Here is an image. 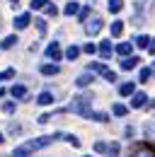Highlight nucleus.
Here are the masks:
<instances>
[{
    "label": "nucleus",
    "instance_id": "1",
    "mask_svg": "<svg viewBox=\"0 0 155 157\" xmlns=\"http://www.w3.org/2000/svg\"><path fill=\"white\" fill-rule=\"evenodd\" d=\"M54 140H56V136H41V138H34V140H27V143H22V145H17V147L12 150V157H29L32 152H37L41 147L51 145Z\"/></svg>",
    "mask_w": 155,
    "mask_h": 157
},
{
    "label": "nucleus",
    "instance_id": "2",
    "mask_svg": "<svg viewBox=\"0 0 155 157\" xmlns=\"http://www.w3.org/2000/svg\"><path fill=\"white\" fill-rule=\"evenodd\" d=\"M66 111L80 114L82 118H90V114H92V94H78V97L66 106Z\"/></svg>",
    "mask_w": 155,
    "mask_h": 157
},
{
    "label": "nucleus",
    "instance_id": "3",
    "mask_svg": "<svg viewBox=\"0 0 155 157\" xmlns=\"http://www.w3.org/2000/svg\"><path fill=\"white\" fill-rule=\"evenodd\" d=\"M102 24H104V22H102L99 15H90L87 22H85V34H87V36H97V34L102 32Z\"/></svg>",
    "mask_w": 155,
    "mask_h": 157
},
{
    "label": "nucleus",
    "instance_id": "4",
    "mask_svg": "<svg viewBox=\"0 0 155 157\" xmlns=\"http://www.w3.org/2000/svg\"><path fill=\"white\" fill-rule=\"evenodd\" d=\"M44 53H46V58H49V60H61V58H63V53H61V44H58V41H51V44L46 46Z\"/></svg>",
    "mask_w": 155,
    "mask_h": 157
},
{
    "label": "nucleus",
    "instance_id": "5",
    "mask_svg": "<svg viewBox=\"0 0 155 157\" xmlns=\"http://www.w3.org/2000/svg\"><path fill=\"white\" fill-rule=\"evenodd\" d=\"M131 157H155V150L150 145H133Z\"/></svg>",
    "mask_w": 155,
    "mask_h": 157
},
{
    "label": "nucleus",
    "instance_id": "6",
    "mask_svg": "<svg viewBox=\"0 0 155 157\" xmlns=\"http://www.w3.org/2000/svg\"><path fill=\"white\" fill-rule=\"evenodd\" d=\"M56 101V97H54V92H49V90H44V92H39V97H37V104L39 106H51Z\"/></svg>",
    "mask_w": 155,
    "mask_h": 157
},
{
    "label": "nucleus",
    "instance_id": "7",
    "mask_svg": "<svg viewBox=\"0 0 155 157\" xmlns=\"http://www.w3.org/2000/svg\"><path fill=\"white\" fill-rule=\"evenodd\" d=\"M141 106H148V94L145 92H136L131 97V109H141Z\"/></svg>",
    "mask_w": 155,
    "mask_h": 157
},
{
    "label": "nucleus",
    "instance_id": "8",
    "mask_svg": "<svg viewBox=\"0 0 155 157\" xmlns=\"http://www.w3.org/2000/svg\"><path fill=\"white\" fill-rule=\"evenodd\" d=\"M29 22H32V15H29V12H22V15H17V17H15V22H12V24H15V29H27V27H29Z\"/></svg>",
    "mask_w": 155,
    "mask_h": 157
},
{
    "label": "nucleus",
    "instance_id": "9",
    "mask_svg": "<svg viewBox=\"0 0 155 157\" xmlns=\"http://www.w3.org/2000/svg\"><path fill=\"white\" fill-rule=\"evenodd\" d=\"M112 51H114V48H112V41H102V44L97 46V53L102 56V60H109V58H112Z\"/></svg>",
    "mask_w": 155,
    "mask_h": 157
},
{
    "label": "nucleus",
    "instance_id": "10",
    "mask_svg": "<svg viewBox=\"0 0 155 157\" xmlns=\"http://www.w3.org/2000/svg\"><path fill=\"white\" fill-rule=\"evenodd\" d=\"M58 70H61V68H58L56 63H41V65H39V73H41V75H58Z\"/></svg>",
    "mask_w": 155,
    "mask_h": 157
},
{
    "label": "nucleus",
    "instance_id": "11",
    "mask_svg": "<svg viewBox=\"0 0 155 157\" xmlns=\"http://www.w3.org/2000/svg\"><path fill=\"white\" fill-rule=\"evenodd\" d=\"M119 94H121V97H133L136 94V82H124V85L119 87Z\"/></svg>",
    "mask_w": 155,
    "mask_h": 157
},
{
    "label": "nucleus",
    "instance_id": "12",
    "mask_svg": "<svg viewBox=\"0 0 155 157\" xmlns=\"http://www.w3.org/2000/svg\"><path fill=\"white\" fill-rule=\"evenodd\" d=\"M56 136V140H66V143H70L73 147H80V140H78L73 133H54Z\"/></svg>",
    "mask_w": 155,
    "mask_h": 157
},
{
    "label": "nucleus",
    "instance_id": "13",
    "mask_svg": "<svg viewBox=\"0 0 155 157\" xmlns=\"http://www.w3.org/2000/svg\"><path fill=\"white\" fill-rule=\"evenodd\" d=\"M131 48H133V46H131L129 41H121V44H116V53H119L121 58H129V56H131Z\"/></svg>",
    "mask_w": 155,
    "mask_h": 157
},
{
    "label": "nucleus",
    "instance_id": "14",
    "mask_svg": "<svg viewBox=\"0 0 155 157\" xmlns=\"http://www.w3.org/2000/svg\"><path fill=\"white\" fill-rule=\"evenodd\" d=\"M92 80H95V78H92V73H82V75H78L75 85L82 90V87H90V85H92Z\"/></svg>",
    "mask_w": 155,
    "mask_h": 157
},
{
    "label": "nucleus",
    "instance_id": "15",
    "mask_svg": "<svg viewBox=\"0 0 155 157\" xmlns=\"http://www.w3.org/2000/svg\"><path fill=\"white\" fill-rule=\"evenodd\" d=\"M82 7H80V2H75V0H70L66 7H63V15H68V17H73V15H78Z\"/></svg>",
    "mask_w": 155,
    "mask_h": 157
},
{
    "label": "nucleus",
    "instance_id": "16",
    "mask_svg": "<svg viewBox=\"0 0 155 157\" xmlns=\"http://www.w3.org/2000/svg\"><path fill=\"white\" fill-rule=\"evenodd\" d=\"M148 44H150L148 34H136L133 36V46H138V48H148Z\"/></svg>",
    "mask_w": 155,
    "mask_h": 157
},
{
    "label": "nucleus",
    "instance_id": "17",
    "mask_svg": "<svg viewBox=\"0 0 155 157\" xmlns=\"http://www.w3.org/2000/svg\"><path fill=\"white\" fill-rule=\"evenodd\" d=\"M119 65H121V70H133L136 65H138V58H136V56H129V58L119 60Z\"/></svg>",
    "mask_w": 155,
    "mask_h": 157
},
{
    "label": "nucleus",
    "instance_id": "18",
    "mask_svg": "<svg viewBox=\"0 0 155 157\" xmlns=\"http://www.w3.org/2000/svg\"><path fill=\"white\" fill-rule=\"evenodd\" d=\"M15 44H17V34H10V36H5V39L0 41V48H2V51H7V48H12Z\"/></svg>",
    "mask_w": 155,
    "mask_h": 157
},
{
    "label": "nucleus",
    "instance_id": "19",
    "mask_svg": "<svg viewBox=\"0 0 155 157\" xmlns=\"http://www.w3.org/2000/svg\"><path fill=\"white\" fill-rule=\"evenodd\" d=\"M10 94L15 99H22V97H27V87H24V85H15V87L10 90Z\"/></svg>",
    "mask_w": 155,
    "mask_h": 157
},
{
    "label": "nucleus",
    "instance_id": "20",
    "mask_svg": "<svg viewBox=\"0 0 155 157\" xmlns=\"http://www.w3.org/2000/svg\"><path fill=\"white\" fill-rule=\"evenodd\" d=\"M143 133L148 140H155V121H148L145 126H143Z\"/></svg>",
    "mask_w": 155,
    "mask_h": 157
},
{
    "label": "nucleus",
    "instance_id": "21",
    "mask_svg": "<svg viewBox=\"0 0 155 157\" xmlns=\"http://www.w3.org/2000/svg\"><path fill=\"white\" fill-rule=\"evenodd\" d=\"M78 56H80V48L78 46H68L66 48V60H75Z\"/></svg>",
    "mask_w": 155,
    "mask_h": 157
},
{
    "label": "nucleus",
    "instance_id": "22",
    "mask_svg": "<svg viewBox=\"0 0 155 157\" xmlns=\"http://www.w3.org/2000/svg\"><path fill=\"white\" fill-rule=\"evenodd\" d=\"M90 118H92V121H99V123H107V121H109V114H104V111H92Z\"/></svg>",
    "mask_w": 155,
    "mask_h": 157
},
{
    "label": "nucleus",
    "instance_id": "23",
    "mask_svg": "<svg viewBox=\"0 0 155 157\" xmlns=\"http://www.w3.org/2000/svg\"><path fill=\"white\" fill-rule=\"evenodd\" d=\"M112 114H114V116H126L129 109H126L124 104H114V106H112Z\"/></svg>",
    "mask_w": 155,
    "mask_h": 157
},
{
    "label": "nucleus",
    "instance_id": "24",
    "mask_svg": "<svg viewBox=\"0 0 155 157\" xmlns=\"http://www.w3.org/2000/svg\"><path fill=\"white\" fill-rule=\"evenodd\" d=\"M90 70H92V73H99V75H104V73H107V65H104V63H90Z\"/></svg>",
    "mask_w": 155,
    "mask_h": 157
},
{
    "label": "nucleus",
    "instance_id": "25",
    "mask_svg": "<svg viewBox=\"0 0 155 157\" xmlns=\"http://www.w3.org/2000/svg\"><path fill=\"white\" fill-rule=\"evenodd\" d=\"M95 152H102V155H109V145H107V143H102V140H97V143H95Z\"/></svg>",
    "mask_w": 155,
    "mask_h": 157
},
{
    "label": "nucleus",
    "instance_id": "26",
    "mask_svg": "<svg viewBox=\"0 0 155 157\" xmlns=\"http://www.w3.org/2000/svg\"><path fill=\"white\" fill-rule=\"evenodd\" d=\"M49 2H51V0H32V2H29V7H32V10H44Z\"/></svg>",
    "mask_w": 155,
    "mask_h": 157
},
{
    "label": "nucleus",
    "instance_id": "27",
    "mask_svg": "<svg viewBox=\"0 0 155 157\" xmlns=\"http://www.w3.org/2000/svg\"><path fill=\"white\" fill-rule=\"evenodd\" d=\"M150 75H153V70H150V68H141L138 80H141V82H148V80H150Z\"/></svg>",
    "mask_w": 155,
    "mask_h": 157
},
{
    "label": "nucleus",
    "instance_id": "28",
    "mask_svg": "<svg viewBox=\"0 0 155 157\" xmlns=\"http://www.w3.org/2000/svg\"><path fill=\"white\" fill-rule=\"evenodd\" d=\"M15 78V68H7V70H0V82H5V80H12Z\"/></svg>",
    "mask_w": 155,
    "mask_h": 157
},
{
    "label": "nucleus",
    "instance_id": "29",
    "mask_svg": "<svg viewBox=\"0 0 155 157\" xmlns=\"http://www.w3.org/2000/svg\"><path fill=\"white\" fill-rule=\"evenodd\" d=\"M121 32H124V22H112V36H119V34H121Z\"/></svg>",
    "mask_w": 155,
    "mask_h": 157
},
{
    "label": "nucleus",
    "instance_id": "30",
    "mask_svg": "<svg viewBox=\"0 0 155 157\" xmlns=\"http://www.w3.org/2000/svg\"><path fill=\"white\" fill-rule=\"evenodd\" d=\"M121 5H124V2H121V0H109V12H119V10H121Z\"/></svg>",
    "mask_w": 155,
    "mask_h": 157
},
{
    "label": "nucleus",
    "instance_id": "31",
    "mask_svg": "<svg viewBox=\"0 0 155 157\" xmlns=\"http://www.w3.org/2000/svg\"><path fill=\"white\" fill-rule=\"evenodd\" d=\"M87 17H90V7H82V10L78 12V20H80L82 24H85V22H87Z\"/></svg>",
    "mask_w": 155,
    "mask_h": 157
},
{
    "label": "nucleus",
    "instance_id": "32",
    "mask_svg": "<svg viewBox=\"0 0 155 157\" xmlns=\"http://www.w3.org/2000/svg\"><path fill=\"white\" fill-rule=\"evenodd\" d=\"M44 12H46V15H49V17H54V15H56L58 10H56V5H54V2H49V5H46V7H44Z\"/></svg>",
    "mask_w": 155,
    "mask_h": 157
},
{
    "label": "nucleus",
    "instance_id": "33",
    "mask_svg": "<svg viewBox=\"0 0 155 157\" xmlns=\"http://www.w3.org/2000/svg\"><path fill=\"white\" fill-rule=\"evenodd\" d=\"M119 155V143H112L109 145V157H116Z\"/></svg>",
    "mask_w": 155,
    "mask_h": 157
},
{
    "label": "nucleus",
    "instance_id": "34",
    "mask_svg": "<svg viewBox=\"0 0 155 157\" xmlns=\"http://www.w3.org/2000/svg\"><path fill=\"white\" fill-rule=\"evenodd\" d=\"M82 51H85V53H97V46H95V44H85Z\"/></svg>",
    "mask_w": 155,
    "mask_h": 157
},
{
    "label": "nucleus",
    "instance_id": "35",
    "mask_svg": "<svg viewBox=\"0 0 155 157\" xmlns=\"http://www.w3.org/2000/svg\"><path fill=\"white\" fill-rule=\"evenodd\" d=\"M104 80H107V82H116V73L107 70V73H104Z\"/></svg>",
    "mask_w": 155,
    "mask_h": 157
},
{
    "label": "nucleus",
    "instance_id": "36",
    "mask_svg": "<svg viewBox=\"0 0 155 157\" xmlns=\"http://www.w3.org/2000/svg\"><path fill=\"white\" fill-rule=\"evenodd\" d=\"M37 29L44 34V32H46V22H44V20H37Z\"/></svg>",
    "mask_w": 155,
    "mask_h": 157
},
{
    "label": "nucleus",
    "instance_id": "37",
    "mask_svg": "<svg viewBox=\"0 0 155 157\" xmlns=\"http://www.w3.org/2000/svg\"><path fill=\"white\" fill-rule=\"evenodd\" d=\"M2 109H5V111H7V114H12V111H15V104H12V101H7V104H5V106H2Z\"/></svg>",
    "mask_w": 155,
    "mask_h": 157
},
{
    "label": "nucleus",
    "instance_id": "38",
    "mask_svg": "<svg viewBox=\"0 0 155 157\" xmlns=\"http://www.w3.org/2000/svg\"><path fill=\"white\" fill-rule=\"evenodd\" d=\"M148 51H150V53H155V39H150V44H148Z\"/></svg>",
    "mask_w": 155,
    "mask_h": 157
},
{
    "label": "nucleus",
    "instance_id": "39",
    "mask_svg": "<svg viewBox=\"0 0 155 157\" xmlns=\"http://www.w3.org/2000/svg\"><path fill=\"white\" fill-rule=\"evenodd\" d=\"M0 97H5V90H2V87H0Z\"/></svg>",
    "mask_w": 155,
    "mask_h": 157
},
{
    "label": "nucleus",
    "instance_id": "40",
    "mask_svg": "<svg viewBox=\"0 0 155 157\" xmlns=\"http://www.w3.org/2000/svg\"><path fill=\"white\" fill-rule=\"evenodd\" d=\"M2 140H5V136H2V133H0V143H2Z\"/></svg>",
    "mask_w": 155,
    "mask_h": 157
},
{
    "label": "nucleus",
    "instance_id": "41",
    "mask_svg": "<svg viewBox=\"0 0 155 157\" xmlns=\"http://www.w3.org/2000/svg\"><path fill=\"white\" fill-rule=\"evenodd\" d=\"M85 157H92V155H85Z\"/></svg>",
    "mask_w": 155,
    "mask_h": 157
}]
</instances>
